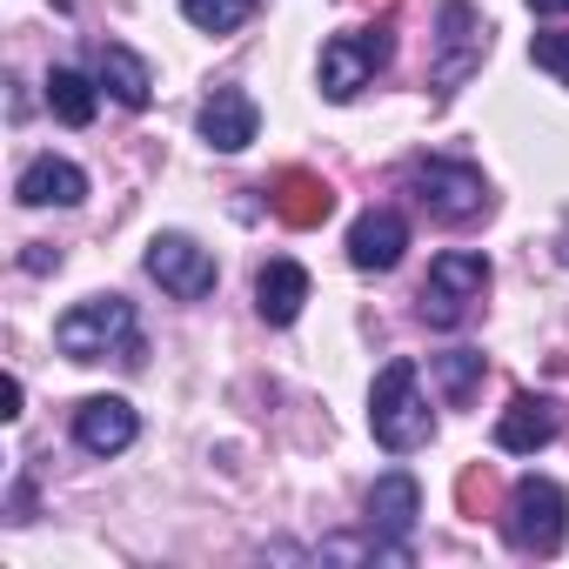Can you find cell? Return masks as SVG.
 Wrapping results in <instances>:
<instances>
[{
	"label": "cell",
	"mask_w": 569,
	"mask_h": 569,
	"mask_svg": "<svg viewBox=\"0 0 569 569\" xmlns=\"http://www.w3.org/2000/svg\"><path fill=\"white\" fill-rule=\"evenodd\" d=\"M21 402H28V389H21V376H14V382H8V409H0V416L21 422Z\"/></svg>",
	"instance_id": "obj_25"
},
{
	"label": "cell",
	"mask_w": 569,
	"mask_h": 569,
	"mask_svg": "<svg viewBox=\"0 0 569 569\" xmlns=\"http://www.w3.org/2000/svg\"><path fill=\"white\" fill-rule=\"evenodd\" d=\"M134 436H141V422H134V402H121V396H88L74 409V442L88 456H121Z\"/></svg>",
	"instance_id": "obj_9"
},
{
	"label": "cell",
	"mask_w": 569,
	"mask_h": 569,
	"mask_svg": "<svg viewBox=\"0 0 569 569\" xmlns=\"http://www.w3.org/2000/svg\"><path fill=\"white\" fill-rule=\"evenodd\" d=\"M416 516H422V489H416V476H409V469H389V476L369 489V529L389 536V542H409Z\"/></svg>",
	"instance_id": "obj_15"
},
{
	"label": "cell",
	"mask_w": 569,
	"mask_h": 569,
	"mask_svg": "<svg viewBox=\"0 0 569 569\" xmlns=\"http://www.w3.org/2000/svg\"><path fill=\"white\" fill-rule=\"evenodd\" d=\"M302 302H309V268H302V261H268V268L254 274V309H261V322L289 329V322L302 316Z\"/></svg>",
	"instance_id": "obj_16"
},
{
	"label": "cell",
	"mask_w": 569,
	"mask_h": 569,
	"mask_svg": "<svg viewBox=\"0 0 569 569\" xmlns=\"http://www.w3.org/2000/svg\"><path fill=\"white\" fill-rule=\"evenodd\" d=\"M34 516V482H14V522H28Z\"/></svg>",
	"instance_id": "obj_24"
},
{
	"label": "cell",
	"mask_w": 569,
	"mask_h": 569,
	"mask_svg": "<svg viewBox=\"0 0 569 569\" xmlns=\"http://www.w3.org/2000/svg\"><path fill=\"white\" fill-rule=\"evenodd\" d=\"M529 61L569 88V34H536V41H529Z\"/></svg>",
	"instance_id": "obj_22"
},
{
	"label": "cell",
	"mask_w": 569,
	"mask_h": 569,
	"mask_svg": "<svg viewBox=\"0 0 569 569\" xmlns=\"http://www.w3.org/2000/svg\"><path fill=\"white\" fill-rule=\"evenodd\" d=\"M436 382H442V396L462 409V402L476 396V382H482V356H476V349H449V356H436Z\"/></svg>",
	"instance_id": "obj_20"
},
{
	"label": "cell",
	"mask_w": 569,
	"mask_h": 569,
	"mask_svg": "<svg viewBox=\"0 0 569 569\" xmlns=\"http://www.w3.org/2000/svg\"><path fill=\"white\" fill-rule=\"evenodd\" d=\"M489 54V21L469 0H442L436 8V61H429V88L436 94H456Z\"/></svg>",
	"instance_id": "obj_6"
},
{
	"label": "cell",
	"mask_w": 569,
	"mask_h": 569,
	"mask_svg": "<svg viewBox=\"0 0 569 569\" xmlns=\"http://www.w3.org/2000/svg\"><path fill=\"white\" fill-rule=\"evenodd\" d=\"M536 14H569V0H529Z\"/></svg>",
	"instance_id": "obj_26"
},
{
	"label": "cell",
	"mask_w": 569,
	"mask_h": 569,
	"mask_svg": "<svg viewBox=\"0 0 569 569\" xmlns=\"http://www.w3.org/2000/svg\"><path fill=\"white\" fill-rule=\"evenodd\" d=\"M489 296V261L469 254V248H449L429 261V281H422V322L429 329H462L469 309Z\"/></svg>",
	"instance_id": "obj_5"
},
{
	"label": "cell",
	"mask_w": 569,
	"mask_h": 569,
	"mask_svg": "<svg viewBox=\"0 0 569 569\" xmlns=\"http://www.w3.org/2000/svg\"><path fill=\"white\" fill-rule=\"evenodd\" d=\"M369 429H376V442H382L389 456H409V449H422V442L436 436V416H429V402H422L416 362H389V369L376 376V389H369Z\"/></svg>",
	"instance_id": "obj_1"
},
{
	"label": "cell",
	"mask_w": 569,
	"mask_h": 569,
	"mask_svg": "<svg viewBox=\"0 0 569 569\" xmlns=\"http://www.w3.org/2000/svg\"><path fill=\"white\" fill-rule=\"evenodd\" d=\"M502 536H509V549H522V556H556L562 536H569V496H562L549 476H522V482L502 496Z\"/></svg>",
	"instance_id": "obj_3"
},
{
	"label": "cell",
	"mask_w": 569,
	"mask_h": 569,
	"mask_svg": "<svg viewBox=\"0 0 569 569\" xmlns=\"http://www.w3.org/2000/svg\"><path fill=\"white\" fill-rule=\"evenodd\" d=\"M362 8H396V0H362Z\"/></svg>",
	"instance_id": "obj_28"
},
{
	"label": "cell",
	"mask_w": 569,
	"mask_h": 569,
	"mask_svg": "<svg viewBox=\"0 0 569 569\" xmlns=\"http://www.w3.org/2000/svg\"><path fill=\"white\" fill-rule=\"evenodd\" d=\"M556 429H562V416H556L549 396H509V409H502V422H496V442H502L509 456H536V449L556 442Z\"/></svg>",
	"instance_id": "obj_14"
},
{
	"label": "cell",
	"mask_w": 569,
	"mask_h": 569,
	"mask_svg": "<svg viewBox=\"0 0 569 569\" xmlns=\"http://www.w3.org/2000/svg\"><path fill=\"white\" fill-rule=\"evenodd\" d=\"M402 248H409V221H402L396 208H369V214L349 228V261H356L362 274L396 268V261H402Z\"/></svg>",
	"instance_id": "obj_11"
},
{
	"label": "cell",
	"mask_w": 569,
	"mask_h": 569,
	"mask_svg": "<svg viewBox=\"0 0 569 569\" xmlns=\"http://www.w3.org/2000/svg\"><path fill=\"white\" fill-rule=\"evenodd\" d=\"M254 8H261V0H181V14H188L201 34H234Z\"/></svg>",
	"instance_id": "obj_21"
},
{
	"label": "cell",
	"mask_w": 569,
	"mask_h": 569,
	"mask_svg": "<svg viewBox=\"0 0 569 569\" xmlns=\"http://www.w3.org/2000/svg\"><path fill=\"white\" fill-rule=\"evenodd\" d=\"M148 274L161 281L168 296L201 302V296L214 289V254H208L201 241H188V234H154V241H148Z\"/></svg>",
	"instance_id": "obj_8"
},
{
	"label": "cell",
	"mask_w": 569,
	"mask_h": 569,
	"mask_svg": "<svg viewBox=\"0 0 569 569\" xmlns=\"http://www.w3.org/2000/svg\"><path fill=\"white\" fill-rule=\"evenodd\" d=\"M268 201H274V214L289 221V228H322L336 214V188L322 174H309V168H281L274 188H268Z\"/></svg>",
	"instance_id": "obj_10"
},
{
	"label": "cell",
	"mask_w": 569,
	"mask_h": 569,
	"mask_svg": "<svg viewBox=\"0 0 569 569\" xmlns=\"http://www.w3.org/2000/svg\"><path fill=\"white\" fill-rule=\"evenodd\" d=\"M556 261L569 268V221H562V234H556Z\"/></svg>",
	"instance_id": "obj_27"
},
{
	"label": "cell",
	"mask_w": 569,
	"mask_h": 569,
	"mask_svg": "<svg viewBox=\"0 0 569 569\" xmlns=\"http://www.w3.org/2000/svg\"><path fill=\"white\" fill-rule=\"evenodd\" d=\"M54 342L61 356L74 362H101V356H121V362H141V336H134V309L121 296H94L81 309H68L54 322Z\"/></svg>",
	"instance_id": "obj_2"
},
{
	"label": "cell",
	"mask_w": 569,
	"mask_h": 569,
	"mask_svg": "<svg viewBox=\"0 0 569 569\" xmlns=\"http://www.w3.org/2000/svg\"><path fill=\"white\" fill-rule=\"evenodd\" d=\"M81 194H88V174H81L74 161H61V154L28 161L21 181H14V201H21V208H74Z\"/></svg>",
	"instance_id": "obj_13"
},
{
	"label": "cell",
	"mask_w": 569,
	"mask_h": 569,
	"mask_svg": "<svg viewBox=\"0 0 569 569\" xmlns=\"http://www.w3.org/2000/svg\"><path fill=\"white\" fill-rule=\"evenodd\" d=\"M254 128H261V114H254V101H248L241 88H214V94L201 101V141H208V148L241 154V148L254 141Z\"/></svg>",
	"instance_id": "obj_12"
},
{
	"label": "cell",
	"mask_w": 569,
	"mask_h": 569,
	"mask_svg": "<svg viewBox=\"0 0 569 569\" xmlns=\"http://www.w3.org/2000/svg\"><path fill=\"white\" fill-rule=\"evenodd\" d=\"M389 61H396V28H389V21L356 28V34H336V41L322 48V94H329V101H356Z\"/></svg>",
	"instance_id": "obj_7"
},
{
	"label": "cell",
	"mask_w": 569,
	"mask_h": 569,
	"mask_svg": "<svg viewBox=\"0 0 569 569\" xmlns=\"http://www.w3.org/2000/svg\"><path fill=\"white\" fill-rule=\"evenodd\" d=\"M48 108H54L68 128H88V121H94V81L74 74V68H54V74H48Z\"/></svg>",
	"instance_id": "obj_18"
},
{
	"label": "cell",
	"mask_w": 569,
	"mask_h": 569,
	"mask_svg": "<svg viewBox=\"0 0 569 569\" xmlns=\"http://www.w3.org/2000/svg\"><path fill=\"white\" fill-rule=\"evenodd\" d=\"M402 174H409V194H416L436 221H476V214H489V181H482V168H469V161L416 154Z\"/></svg>",
	"instance_id": "obj_4"
},
{
	"label": "cell",
	"mask_w": 569,
	"mask_h": 569,
	"mask_svg": "<svg viewBox=\"0 0 569 569\" xmlns=\"http://www.w3.org/2000/svg\"><path fill=\"white\" fill-rule=\"evenodd\" d=\"M94 81L121 101V108H148L154 101V74H148V61L141 54H128V48H94Z\"/></svg>",
	"instance_id": "obj_17"
},
{
	"label": "cell",
	"mask_w": 569,
	"mask_h": 569,
	"mask_svg": "<svg viewBox=\"0 0 569 569\" xmlns=\"http://www.w3.org/2000/svg\"><path fill=\"white\" fill-rule=\"evenodd\" d=\"M21 268H28V274H54V268H61V248H48V241H28V248H21Z\"/></svg>",
	"instance_id": "obj_23"
},
{
	"label": "cell",
	"mask_w": 569,
	"mask_h": 569,
	"mask_svg": "<svg viewBox=\"0 0 569 569\" xmlns=\"http://www.w3.org/2000/svg\"><path fill=\"white\" fill-rule=\"evenodd\" d=\"M496 502H502L496 469H489V462H469V469L456 476V509H462L469 522H482V516H496Z\"/></svg>",
	"instance_id": "obj_19"
}]
</instances>
